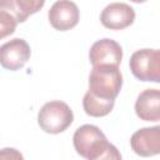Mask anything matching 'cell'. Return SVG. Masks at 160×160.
I'll list each match as a JSON object with an SVG mask.
<instances>
[{
    "instance_id": "cell-1",
    "label": "cell",
    "mask_w": 160,
    "mask_h": 160,
    "mask_svg": "<svg viewBox=\"0 0 160 160\" xmlns=\"http://www.w3.org/2000/svg\"><path fill=\"white\" fill-rule=\"evenodd\" d=\"M72 144L76 152L89 160H119L121 154L110 144L104 132L95 125L85 124L76 129L72 136Z\"/></svg>"
},
{
    "instance_id": "cell-2",
    "label": "cell",
    "mask_w": 160,
    "mask_h": 160,
    "mask_svg": "<svg viewBox=\"0 0 160 160\" xmlns=\"http://www.w3.org/2000/svg\"><path fill=\"white\" fill-rule=\"evenodd\" d=\"M122 86V75L119 66L115 65H96L89 75V92L105 99L115 100Z\"/></svg>"
},
{
    "instance_id": "cell-3",
    "label": "cell",
    "mask_w": 160,
    "mask_h": 160,
    "mask_svg": "<svg viewBox=\"0 0 160 160\" xmlns=\"http://www.w3.org/2000/svg\"><path fill=\"white\" fill-rule=\"evenodd\" d=\"M74 120L70 106L60 100L49 101L42 105L38 114V124L40 129L48 134H60L65 131Z\"/></svg>"
},
{
    "instance_id": "cell-4",
    "label": "cell",
    "mask_w": 160,
    "mask_h": 160,
    "mask_svg": "<svg viewBox=\"0 0 160 160\" xmlns=\"http://www.w3.org/2000/svg\"><path fill=\"white\" fill-rule=\"evenodd\" d=\"M129 66L136 79L160 82V49L136 50L130 58Z\"/></svg>"
},
{
    "instance_id": "cell-5",
    "label": "cell",
    "mask_w": 160,
    "mask_h": 160,
    "mask_svg": "<svg viewBox=\"0 0 160 160\" xmlns=\"http://www.w3.org/2000/svg\"><path fill=\"white\" fill-rule=\"evenodd\" d=\"M30 46L29 44L20 38H15L0 48V62L4 69L10 71H16L21 69L26 61L30 59Z\"/></svg>"
},
{
    "instance_id": "cell-6",
    "label": "cell",
    "mask_w": 160,
    "mask_h": 160,
    "mask_svg": "<svg viewBox=\"0 0 160 160\" xmlns=\"http://www.w3.org/2000/svg\"><path fill=\"white\" fill-rule=\"evenodd\" d=\"M49 21L55 30L66 31L78 25L80 12L78 5L71 0H58L48 12Z\"/></svg>"
},
{
    "instance_id": "cell-7",
    "label": "cell",
    "mask_w": 160,
    "mask_h": 160,
    "mask_svg": "<svg viewBox=\"0 0 160 160\" xmlns=\"http://www.w3.org/2000/svg\"><path fill=\"white\" fill-rule=\"evenodd\" d=\"M135 20V10L125 2H111L100 15L101 24L110 30H122Z\"/></svg>"
},
{
    "instance_id": "cell-8",
    "label": "cell",
    "mask_w": 160,
    "mask_h": 160,
    "mask_svg": "<svg viewBox=\"0 0 160 160\" xmlns=\"http://www.w3.org/2000/svg\"><path fill=\"white\" fill-rule=\"evenodd\" d=\"M89 59L92 66L115 65L119 66L122 59L121 46L112 39H101L95 41L89 51Z\"/></svg>"
},
{
    "instance_id": "cell-9",
    "label": "cell",
    "mask_w": 160,
    "mask_h": 160,
    "mask_svg": "<svg viewBox=\"0 0 160 160\" xmlns=\"http://www.w3.org/2000/svg\"><path fill=\"white\" fill-rule=\"evenodd\" d=\"M130 146L136 155L152 156L160 154V125L141 128L131 135Z\"/></svg>"
},
{
    "instance_id": "cell-10",
    "label": "cell",
    "mask_w": 160,
    "mask_h": 160,
    "mask_svg": "<svg viewBox=\"0 0 160 160\" xmlns=\"http://www.w3.org/2000/svg\"><path fill=\"white\" fill-rule=\"evenodd\" d=\"M135 112L140 120H160V90L146 89L141 91L135 101Z\"/></svg>"
},
{
    "instance_id": "cell-11",
    "label": "cell",
    "mask_w": 160,
    "mask_h": 160,
    "mask_svg": "<svg viewBox=\"0 0 160 160\" xmlns=\"http://www.w3.org/2000/svg\"><path fill=\"white\" fill-rule=\"evenodd\" d=\"M45 0H0V10L10 14L18 22H24L30 15L42 9Z\"/></svg>"
},
{
    "instance_id": "cell-12",
    "label": "cell",
    "mask_w": 160,
    "mask_h": 160,
    "mask_svg": "<svg viewBox=\"0 0 160 160\" xmlns=\"http://www.w3.org/2000/svg\"><path fill=\"white\" fill-rule=\"evenodd\" d=\"M115 105V100H105L100 99L91 92H86L82 99V108L85 112L94 118H101L108 115Z\"/></svg>"
},
{
    "instance_id": "cell-13",
    "label": "cell",
    "mask_w": 160,
    "mask_h": 160,
    "mask_svg": "<svg viewBox=\"0 0 160 160\" xmlns=\"http://www.w3.org/2000/svg\"><path fill=\"white\" fill-rule=\"evenodd\" d=\"M18 21L15 20L14 16H11L10 14L1 11L0 10V29H1V39H4L5 36L12 34L15 31Z\"/></svg>"
},
{
    "instance_id": "cell-14",
    "label": "cell",
    "mask_w": 160,
    "mask_h": 160,
    "mask_svg": "<svg viewBox=\"0 0 160 160\" xmlns=\"http://www.w3.org/2000/svg\"><path fill=\"white\" fill-rule=\"evenodd\" d=\"M130 1L136 2V4H140V2H145V1H148V0H130Z\"/></svg>"
}]
</instances>
